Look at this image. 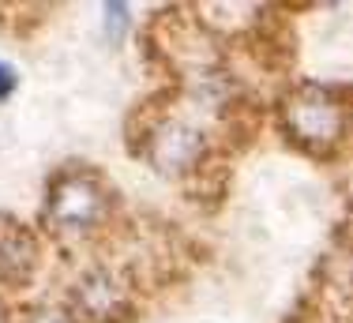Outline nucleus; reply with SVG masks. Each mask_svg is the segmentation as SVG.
Segmentation results:
<instances>
[{
    "mask_svg": "<svg viewBox=\"0 0 353 323\" xmlns=\"http://www.w3.org/2000/svg\"><path fill=\"white\" fill-rule=\"evenodd\" d=\"M0 323H4V316H0Z\"/></svg>",
    "mask_w": 353,
    "mask_h": 323,
    "instance_id": "9d476101",
    "label": "nucleus"
},
{
    "mask_svg": "<svg viewBox=\"0 0 353 323\" xmlns=\"http://www.w3.org/2000/svg\"><path fill=\"white\" fill-rule=\"evenodd\" d=\"M15 87H19V75H15V68L0 61V98H8Z\"/></svg>",
    "mask_w": 353,
    "mask_h": 323,
    "instance_id": "6e6552de",
    "label": "nucleus"
},
{
    "mask_svg": "<svg viewBox=\"0 0 353 323\" xmlns=\"http://www.w3.org/2000/svg\"><path fill=\"white\" fill-rule=\"evenodd\" d=\"M124 27H128V8H124V4H109L105 8V30H109V38L121 41Z\"/></svg>",
    "mask_w": 353,
    "mask_h": 323,
    "instance_id": "423d86ee",
    "label": "nucleus"
},
{
    "mask_svg": "<svg viewBox=\"0 0 353 323\" xmlns=\"http://www.w3.org/2000/svg\"><path fill=\"white\" fill-rule=\"evenodd\" d=\"M109 207H113V195L102 184V177L90 169H64L49 184L46 222L64 237H83L105 222Z\"/></svg>",
    "mask_w": 353,
    "mask_h": 323,
    "instance_id": "f03ea898",
    "label": "nucleus"
},
{
    "mask_svg": "<svg viewBox=\"0 0 353 323\" xmlns=\"http://www.w3.org/2000/svg\"><path fill=\"white\" fill-rule=\"evenodd\" d=\"M282 124L293 143L316 155H331L346 135V106L339 90L305 83L282 101Z\"/></svg>",
    "mask_w": 353,
    "mask_h": 323,
    "instance_id": "f257e3e1",
    "label": "nucleus"
},
{
    "mask_svg": "<svg viewBox=\"0 0 353 323\" xmlns=\"http://www.w3.org/2000/svg\"><path fill=\"white\" fill-rule=\"evenodd\" d=\"M27 323H75V320H72L64 309H49V304H46V309H34V312H30Z\"/></svg>",
    "mask_w": 353,
    "mask_h": 323,
    "instance_id": "0eeeda50",
    "label": "nucleus"
},
{
    "mask_svg": "<svg viewBox=\"0 0 353 323\" xmlns=\"http://www.w3.org/2000/svg\"><path fill=\"white\" fill-rule=\"evenodd\" d=\"M72 309L87 323H113L132 312V293L117 271L90 267L72 290Z\"/></svg>",
    "mask_w": 353,
    "mask_h": 323,
    "instance_id": "7ed1b4c3",
    "label": "nucleus"
},
{
    "mask_svg": "<svg viewBox=\"0 0 353 323\" xmlns=\"http://www.w3.org/2000/svg\"><path fill=\"white\" fill-rule=\"evenodd\" d=\"M203 155H207V135L188 121H162L147 135V158L170 177L196 173Z\"/></svg>",
    "mask_w": 353,
    "mask_h": 323,
    "instance_id": "20e7f679",
    "label": "nucleus"
},
{
    "mask_svg": "<svg viewBox=\"0 0 353 323\" xmlns=\"http://www.w3.org/2000/svg\"><path fill=\"white\" fill-rule=\"evenodd\" d=\"M34 263H38V248L30 241V233L15 222H4V229H0V278L19 286L30 278Z\"/></svg>",
    "mask_w": 353,
    "mask_h": 323,
    "instance_id": "39448f33",
    "label": "nucleus"
},
{
    "mask_svg": "<svg viewBox=\"0 0 353 323\" xmlns=\"http://www.w3.org/2000/svg\"><path fill=\"white\" fill-rule=\"evenodd\" d=\"M316 323H327V320H316Z\"/></svg>",
    "mask_w": 353,
    "mask_h": 323,
    "instance_id": "1a4fd4ad",
    "label": "nucleus"
}]
</instances>
